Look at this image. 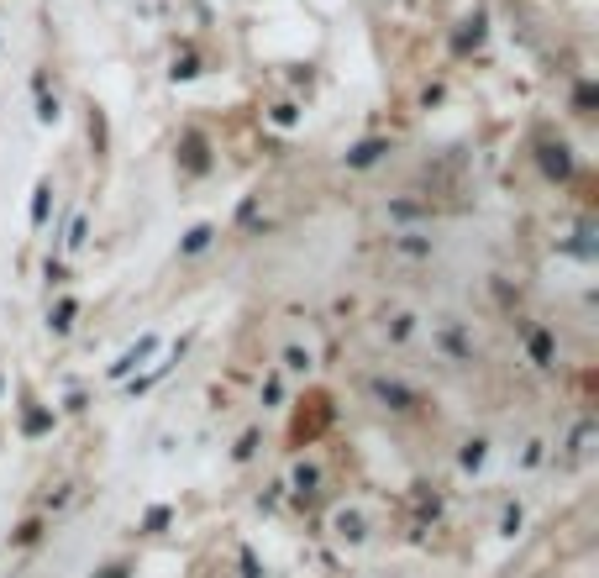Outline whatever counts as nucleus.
I'll return each mask as SVG.
<instances>
[{
	"instance_id": "nucleus-24",
	"label": "nucleus",
	"mask_w": 599,
	"mask_h": 578,
	"mask_svg": "<svg viewBox=\"0 0 599 578\" xmlns=\"http://www.w3.org/2000/svg\"><path fill=\"white\" fill-rule=\"evenodd\" d=\"M69 247H85V216H74V226H69Z\"/></svg>"
},
{
	"instance_id": "nucleus-8",
	"label": "nucleus",
	"mask_w": 599,
	"mask_h": 578,
	"mask_svg": "<svg viewBox=\"0 0 599 578\" xmlns=\"http://www.w3.org/2000/svg\"><path fill=\"white\" fill-rule=\"evenodd\" d=\"M484 458H489V442H484V437H473V442H463V452H458V463H463V473H479V468H484Z\"/></svg>"
},
{
	"instance_id": "nucleus-15",
	"label": "nucleus",
	"mask_w": 599,
	"mask_h": 578,
	"mask_svg": "<svg viewBox=\"0 0 599 578\" xmlns=\"http://www.w3.org/2000/svg\"><path fill=\"white\" fill-rule=\"evenodd\" d=\"M284 368L289 374H311V353L305 347H284Z\"/></svg>"
},
{
	"instance_id": "nucleus-19",
	"label": "nucleus",
	"mask_w": 599,
	"mask_h": 578,
	"mask_svg": "<svg viewBox=\"0 0 599 578\" xmlns=\"http://www.w3.org/2000/svg\"><path fill=\"white\" fill-rule=\"evenodd\" d=\"M211 237H216L211 226H195V232L184 237V253H200V247H211Z\"/></svg>"
},
{
	"instance_id": "nucleus-14",
	"label": "nucleus",
	"mask_w": 599,
	"mask_h": 578,
	"mask_svg": "<svg viewBox=\"0 0 599 578\" xmlns=\"http://www.w3.org/2000/svg\"><path fill=\"white\" fill-rule=\"evenodd\" d=\"M316 484H321V468L316 463H300L295 468V494H316Z\"/></svg>"
},
{
	"instance_id": "nucleus-20",
	"label": "nucleus",
	"mask_w": 599,
	"mask_h": 578,
	"mask_svg": "<svg viewBox=\"0 0 599 578\" xmlns=\"http://www.w3.org/2000/svg\"><path fill=\"white\" fill-rule=\"evenodd\" d=\"M200 74V64H195V53H184V58H174V79H195Z\"/></svg>"
},
{
	"instance_id": "nucleus-6",
	"label": "nucleus",
	"mask_w": 599,
	"mask_h": 578,
	"mask_svg": "<svg viewBox=\"0 0 599 578\" xmlns=\"http://www.w3.org/2000/svg\"><path fill=\"white\" fill-rule=\"evenodd\" d=\"M389 153V142L384 137H368V142H358L353 153H347V169H368V163H379Z\"/></svg>"
},
{
	"instance_id": "nucleus-5",
	"label": "nucleus",
	"mask_w": 599,
	"mask_h": 578,
	"mask_svg": "<svg viewBox=\"0 0 599 578\" xmlns=\"http://www.w3.org/2000/svg\"><path fill=\"white\" fill-rule=\"evenodd\" d=\"M437 342L447 347V353H452V358H473V337L463 332V326H458V321H442V326H437Z\"/></svg>"
},
{
	"instance_id": "nucleus-11",
	"label": "nucleus",
	"mask_w": 599,
	"mask_h": 578,
	"mask_svg": "<svg viewBox=\"0 0 599 578\" xmlns=\"http://www.w3.org/2000/svg\"><path fill=\"white\" fill-rule=\"evenodd\" d=\"M589 442H594V421H584V426L573 431V442H568V458H573V463H584V458H589Z\"/></svg>"
},
{
	"instance_id": "nucleus-21",
	"label": "nucleus",
	"mask_w": 599,
	"mask_h": 578,
	"mask_svg": "<svg viewBox=\"0 0 599 578\" xmlns=\"http://www.w3.org/2000/svg\"><path fill=\"white\" fill-rule=\"evenodd\" d=\"M500 531H505V536H515V531H521V505H505V515H500Z\"/></svg>"
},
{
	"instance_id": "nucleus-13",
	"label": "nucleus",
	"mask_w": 599,
	"mask_h": 578,
	"mask_svg": "<svg viewBox=\"0 0 599 578\" xmlns=\"http://www.w3.org/2000/svg\"><path fill=\"white\" fill-rule=\"evenodd\" d=\"M479 43H484V16H473V22H463V32H458V53L479 48Z\"/></svg>"
},
{
	"instance_id": "nucleus-17",
	"label": "nucleus",
	"mask_w": 599,
	"mask_h": 578,
	"mask_svg": "<svg viewBox=\"0 0 599 578\" xmlns=\"http://www.w3.org/2000/svg\"><path fill=\"white\" fill-rule=\"evenodd\" d=\"M37 121H58V100H48L43 79H37Z\"/></svg>"
},
{
	"instance_id": "nucleus-9",
	"label": "nucleus",
	"mask_w": 599,
	"mask_h": 578,
	"mask_svg": "<svg viewBox=\"0 0 599 578\" xmlns=\"http://www.w3.org/2000/svg\"><path fill=\"white\" fill-rule=\"evenodd\" d=\"M184 169H190V174H205V169H211V158H205V142L190 132V137H184Z\"/></svg>"
},
{
	"instance_id": "nucleus-3",
	"label": "nucleus",
	"mask_w": 599,
	"mask_h": 578,
	"mask_svg": "<svg viewBox=\"0 0 599 578\" xmlns=\"http://www.w3.org/2000/svg\"><path fill=\"white\" fill-rule=\"evenodd\" d=\"M332 531H337V542H347V547L368 542V521H363L358 510H337V515H332Z\"/></svg>"
},
{
	"instance_id": "nucleus-26",
	"label": "nucleus",
	"mask_w": 599,
	"mask_h": 578,
	"mask_svg": "<svg viewBox=\"0 0 599 578\" xmlns=\"http://www.w3.org/2000/svg\"><path fill=\"white\" fill-rule=\"evenodd\" d=\"M100 578H127V568H106V573H100Z\"/></svg>"
},
{
	"instance_id": "nucleus-10",
	"label": "nucleus",
	"mask_w": 599,
	"mask_h": 578,
	"mask_svg": "<svg viewBox=\"0 0 599 578\" xmlns=\"http://www.w3.org/2000/svg\"><path fill=\"white\" fill-rule=\"evenodd\" d=\"M526 353H531L536 368H552V337H547V332H531V337H526Z\"/></svg>"
},
{
	"instance_id": "nucleus-4",
	"label": "nucleus",
	"mask_w": 599,
	"mask_h": 578,
	"mask_svg": "<svg viewBox=\"0 0 599 578\" xmlns=\"http://www.w3.org/2000/svg\"><path fill=\"white\" fill-rule=\"evenodd\" d=\"M153 353H158V337H142L137 347H127V353H121V358L111 363V379H127L132 368H137V363H148Z\"/></svg>"
},
{
	"instance_id": "nucleus-2",
	"label": "nucleus",
	"mask_w": 599,
	"mask_h": 578,
	"mask_svg": "<svg viewBox=\"0 0 599 578\" xmlns=\"http://www.w3.org/2000/svg\"><path fill=\"white\" fill-rule=\"evenodd\" d=\"M536 163H542L547 179H573V148H568V142L542 137V142H536Z\"/></svg>"
},
{
	"instance_id": "nucleus-16",
	"label": "nucleus",
	"mask_w": 599,
	"mask_h": 578,
	"mask_svg": "<svg viewBox=\"0 0 599 578\" xmlns=\"http://www.w3.org/2000/svg\"><path fill=\"white\" fill-rule=\"evenodd\" d=\"M395 247H400L405 258H431V242H426V237H416V232H410V237H400Z\"/></svg>"
},
{
	"instance_id": "nucleus-7",
	"label": "nucleus",
	"mask_w": 599,
	"mask_h": 578,
	"mask_svg": "<svg viewBox=\"0 0 599 578\" xmlns=\"http://www.w3.org/2000/svg\"><path fill=\"white\" fill-rule=\"evenodd\" d=\"M410 332H416V316H410V311H389V316H384V337L410 342Z\"/></svg>"
},
{
	"instance_id": "nucleus-18",
	"label": "nucleus",
	"mask_w": 599,
	"mask_h": 578,
	"mask_svg": "<svg viewBox=\"0 0 599 578\" xmlns=\"http://www.w3.org/2000/svg\"><path fill=\"white\" fill-rule=\"evenodd\" d=\"M74 311H79V305H74V300H64V305H58V311H53V321H48V326H53V332H58V337H64V332H69V326H74Z\"/></svg>"
},
{
	"instance_id": "nucleus-25",
	"label": "nucleus",
	"mask_w": 599,
	"mask_h": 578,
	"mask_svg": "<svg viewBox=\"0 0 599 578\" xmlns=\"http://www.w3.org/2000/svg\"><path fill=\"white\" fill-rule=\"evenodd\" d=\"M242 573H247V578H258V557H253V552H242Z\"/></svg>"
},
{
	"instance_id": "nucleus-12",
	"label": "nucleus",
	"mask_w": 599,
	"mask_h": 578,
	"mask_svg": "<svg viewBox=\"0 0 599 578\" xmlns=\"http://www.w3.org/2000/svg\"><path fill=\"white\" fill-rule=\"evenodd\" d=\"M48 200H53V184L43 179V184L32 190V226H43V221H48Z\"/></svg>"
},
{
	"instance_id": "nucleus-22",
	"label": "nucleus",
	"mask_w": 599,
	"mask_h": 578,
	"mask_svg": "<svg viewBox=\"0 0 599 578\" xmlns=\"http://www.w3.org/2000/svg\"><path fill=\"white\" fill-rule=\"evenodd\" d=\"M295 121H300V111L289 106V100H284V106H274V127H295Z\"/></svg>"
},
{
	"instance_id": "nucleus-1",
	"label": "nucleus",
	"mask_w": 599,
	"mask_h": 578,
	"mask_svg": "<svg viewBox=\"0 0 599 578\" xmlns=\"http://www.w3.org/2000/svg\"><path fill=\"white\" fill-rule=\"evenodd\" d=\"M368 395H374L384 410H400V416H410V410L421 405V400H416V389H405L400 379H384V374L368 379Z\"/></svg>"
},
{
	"instance_id": "nucleus-23",
	"label": "nucleus",
	"mask_w": 599,
	"mask_h": 578,
	"mask_svg": "<svg viewBox=\"0 0 599 578\" xmlns=\"http://www.w3.org/2000/svg\"><path fill=\"white\" fill-rule=\"evenodd\" d=\"M253 447H258V431H247V437L237 442V463H247V458H253Z\"/></svg>"
}]
</instances>
